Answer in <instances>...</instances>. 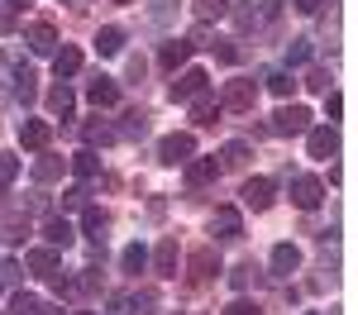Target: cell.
<instances>
[{
	"instance_id": "f35d334b",
	"label": "cell",
	"mask_w": 358,
	"mask_h": 315,
	"mask_svg": "<svg viewBox=\"0 0 358 315\" xmlns=\"http://www.w3.org/2000/svg\"><path fill=\"white\" fill-rule=\"evenodd\" d=\"M339 115H344V96H339V91H325V119H339Z\"/></svg>"
},
{
	"instance_id": "8fae6325",
	"label": "cell",
	"mask_w": 358,
	"mask_h": 315,
	"mask_svg": "<svg viewBox=\"0 0 358 315\" xmlns=\"http://www.w3.org/2000/svg\"><path fill=\"white\" fill-rule=\"evenodd\" d=\"M86 101H91V105H115V101H120L115 77H91V82H86Z\"/></svg>"
},
{
	"instance_id": "83f0119b",
	"label": "cell",
	"mask_w": 358,
	"mask_h": 315,
	"mask_svg": "<svg viewBox=\"0 0 358 315\" xmlns=\"http://www.w3.org/2000/svg\"><path fill=\"white\" fill-rule=\"evenodd\" d=\"M229 15V0H196V20L210 24V20H224Z\"/></svg>"
},
{
	"instance_id": "4dcf8cb0",
	"label": "cell",
	"mask_w": 358,
	"mask_h": 315,
	"mask_svg": "<svg viewBox=\"0 0 358 315\" xmlns=\"http://www.w3.org/2000/svg\"><path fill=\"white\" fill-rule=\"evenodd\" d=\"M34 82H38V77H34L29 67H20V77H15V101H24V105H29V101L38 96V86H34Z\"/></svg>"
},
{
	"instance_id": "3957f363",
	"label": "cell",
	"mask_w": 358,
	"mask_h": 315,
	"mask_svg": "<svg viewBox=\"0 0 358 315\" xmlns=\"http://www.w3.org/2000/svg\"><path fill=\"white\" fill-rule=\"evenodd\" d=\"M24 43H29V53L48 57V53H57V29L48 24V20H34V24L24 29Z\"/></svg>"
},
{
	"instance_id": "f907efd6",
	"label": "cell",
	"mask_w": 358,
	"mask_h": 315,
	"mask_svg": "<svg viewBox=\"0 0 358 315\" xmlns=\"http://www.w3.org/2000/svg\"><path fill=\"white\" fill-rule=\"evenodd\" d=\"M5 5H10V10H15V5H34V0H5Z\"/></svg>"
},
{
	"instance_id": "ac0fdd59",
	"label": "cell",
	"mask_w": 358,
	"mask_h": 315,
	"mask_svg": "<svg viewBox=\"0 0 358 315\" xmlns=\"http://www.w3.org/2000/svg\"><path fill=\"white\" fill-rule=\"evenodd\" d=\"M43 239H48V249H72V239H77V234H72V225H67L62 215H53V220L43 225Z\"/></svg>"
},
{
	"instance_id": "f6af8a7d",
	"label": "cell",
	"mask_w": 358,
	"mask_h": 315,
	"mask_svg": "<svg viewBox=\"0 0 358 315\" xmlns=\"http://www.w3.org/2000/svg\"><path fill=\"white\" fill-rule=\"evenodd\" d=\"M0 34H15V10L10 5H0Z\"/></svg>"
},
{
	"instance_id": "7dc6e473",
	"label": "cell",
	"mask_w": 358,
	"mask_h": 315,
	"mask_svg": "<svg viewBox=\"0 0 358 315\" xmlns=\"http://www.w3.org/2000/svg\"><path fill=\"white\" fill-rule=\"evenodd\" d=\"M282 10H287V0H263V15H268V20H273V15H282Z\"/></svg>"
},
{
	"instance_id": "4316f807",
	"label": "cell",
	"mask_w": 358,
	"mask_h": 315,
	"mask_svg": "<svg viewBox=\"0 0 358 315\" xmlns=\"http://www.w3.org/2000/svg\"><path fill=\"white\" fill-rule=\"evenodd\" d=\"M72 101H77V96H72V86H67V82L48 91V110H53V115H72Z\"/></svg>"
},
{
	"instance_id": "6da1fadb",
	"label": "cell",
	"mask_w": 358,
	"mask_h": 315,
	"mask_svg": "<svg viewBox=\"0 0 358 315\" xmlns=\"http://www.w3.org/2000/svg\"><path fill=\"white\" fill-rule=\"evenodd\" d=\"M192 158H196V139L192 134H167V139L158 143V163H167V168L192 163Z\"/></svg>"
},
{
	"instance_id": "cb8c5ba5",
	"label": "cell",
	"mask_w": 358,
	"mask_h": 315,
	"mask_svg": "<svg viewBox=\"0 0 358 315\" xmlns=\"http://www.w3.org/2000/svg\"><path fill=\"white\" fill-rule=\"evenodd\" d=\"M158 311V291L153 286H138L134 296H129V315H153Z\"/></svg>"
},
{
	"instance_id": "1f68e13d",
	"label": "cell",
	"mask_w": 358,
	"mask_h": 315,
	"mask_svg": "<svg viewBox=\"0 0 358 315\" xmlns=\"http://www.w3.org/2000/svg\"><path fill=\"white\" fill-rule=\"evenodd\" d=\"M120 263H124V272H143V268H148V249H143V244H129V249L120 254Z\"/></svg>"
},
{
	"instance_id": "60d3db41",
	"label": "cell",
	"mask_w": 358,
	"mask_h": 315,
	"mask_svg": "<svg viewBox=\"0 0 358 315\" xmlns=\"http://www.w3.org/2000/svg\"><path fill=\"white\" fill-rule=\"evenodd\" d=\"M224 315H263V311H258L253 301H244V296H239V301H229V306H224Z\"/></svg>"
},
{
	"instance_id": "9c48e42d",
	"label": "cell",
	"mask_w": 358,
	"mask_h": 315,
	"mask_svg": "<svg viewBox=\"0 0 358 315\" xmlns=\"http://www.w3.org/2000/svg\"><path fill=\"white\" fill-rule=\"evenodd\" d=\"M206 82H210V77H206L201 67H187V72L172 82V101H196V96L206 91Z\"/></svg>"
},
{
	"instance_id": "484cf974",
	"label": "cell",
	"mask_w": 358,
	"mask_h": 315,
	"mask_svg": "<svg viewBox=\"0 0 358 315\" xmlns=\"http://www.w3.org/2000/svg\"><path fill=\"white\" fill-rule=\"evenodd\" d=\"M10 315H43V301L34 291H15L10 296Z\"/></svg>"
},
{
	"instance_id": "2e32d148",
	"label": "cell",
	"mask_w": 358,
	"mask_h": 315,
	"mask_svg": "<svg viewBox=\"0 0 358 315\" xmlns=\"http://www.w3.org/2000/svg\"><path fill=\"white\" fill-rule=\"evenodd\" d=\"M62 172H67V158H57V153H43V158L34 163V182H38V186H48V182H57V177H62Z\"/></svg>"
},
{
	"instance_id": "277c9868",
	"label": "cell",
	"mask_w": 358,
	"mask_h": 315,
	"mask_svg": "<svg viewBox=\"0 0 358 315\" xmlns=\"http://www.w3.org/2000/svg\"><path fill=\"white\" fill-rule=\"evenodd\" d=\"M310 129V110L306 105H282L273 115V134H306Z\"/></svg>"
},
{
	"instance_id": "e575fe53",
	"label": "cell",
	"mask_w": 358,
	"mask_h": 315,
	"mask_svg": "<svg viewBox=\"0 0 358 315\" xmlns=\"http://www.w3.org/2000/svg\"><path fill=\"white\" fill-rule=\"evenodd\" d=\"M115 139H120V134H115L110 124H101V119L86 124V143H101V148H106V143H115Z\"/></svg>"
},
{
	"instance_id": "db71d44e",
	"label": "cell",
	"mask_w": 358,
	"mask_h": 315,
	"mask_svg": "<svg viewBox=\"0 0 358 315\" xmlns=\"http://www.w3.org/2000/svg\"><path fill=\"white\" fill-rule=\"evenodd\" d=\"M72 315H91V311H72Z\"/></svg>"
},
{
	"instance_id": "ba28073f",
	"label": "cell",
	"mask_w": 358,
	"mask_h": 315,
	"mask_svg": "<svg viewBox=\"0 0 358 315\" xmlns=\"http://www.w3.org/2000/svg\"><path fill=\"white\" fill-rule=\"evenodd\" d=\"M292 200H296L301 210H315V205L325 200V182H320V177H296V182H292Z\"/></svg>"
},
{
	"instance_id": "f5cc1de1",
	"label": "cell",
	"mask_w": 358,
	"mask_h": 315,
	"mask_svg": "<svg viewBox=\"0 0 358 315\" xmlns=\"http://www.w3.org/2000/svg\"><path fill=\"white\" fill-rule=\"evenodd\" d=\"M115 5H134V0H115Z\"/></svg>"
},
{
	"instance_id": "52a82bcc",
	"label": "cell",
	"mask_w": 358,
	"mask_h": 315,
	"mask_svg": "<svg viewBox=\"0 0 358 315\" xmlns=\"http://www.w3.org/2000/svg\"><path fill=\"white\" fill-rule=\"evenodd\" d=\"M187 268H192V286H201V282H210V277L220 272V254L206 244V249H196V254L187 258Z\"/></svg>"
},
{
	"instance_id": "681fc988",
	"label": "cell",
	"mask_w": 358,
	"mask_h": 315,
	"mask_svg": "<svg viewBox=\"0 0 358 315\" xmlns=\"http://www.w3.org/2000/svg\"><path fill=\"white\" fill-rule=\"evenodd\" d=\"M15 272H20L15 263H0V282H15Z\"/></svg>"
},
{
	"instance_id": "b9f144b4",
	"label": "cell",
	"mask_w": 358,
	"mask_h": 315,
	"mask_svg": "<svg viewBox=\"0 0 358 315\" xmlns=\"http://www.w3.org/2000/svg\"><path fill=\"white\" fill-rule=\"evenodd\" d=\"M229 282H234V286H248V282H253V263H244V268H234V272H229Z\"/></svg>"
},
{
	"instance_id": "74e56055",
	"label": "cell",
	"mask_w": 358,
	"mask_h": 315,
	"mask_svg": "<svg viewBox=\"0 0 358 315\" xmlns=\"http://www.w3.org/2000/svg\"><path fill=\"white\" fill-rule=\"evenodd\" d=\"M172 10H177V0H153V5H148V20H153V24H167Z\"/></svg>"
},
{
	"instance_id": "ab89813d",
	"label": "cell",
	"mask_w": 358,
	"mask_h": 315,
	"mask_svg": "<svg viewBox=\"0 0 358 315\" xmlns=\"http://www.w3.org/2000/svg\"><path fill=\"white\" fill-rule=\"evenodd\" d=\"M229 15H234V29H253V24H258V15H253L248 5H239V10H229Z\"/></svg>"
},
{
	"instance_id": "d4e9b609",
	"label": "cell",
	"mask_w": 358,
	"mask_h": 315,
	"mask_svg": "<svg viewBox=\"0 0 358 315\" xmlns=\"http://www.w3.org/2000/svg\"><path fill=\"white\" fill-rule=\"evenodd\" d=\"M187 57H192V43H187V38H172V43H163V67H172V72H177Z\"/></svg>"
},
{
	"instance_id": "836d02e7",
	"label": "cell",
	"mask_w": 358,
	"mask_h": 315,
	"mask_svg": "<svg viewBox=\"0 0 358 315\" xmlns=\"http://www.w3.org/2000/svg\"><path fill=\"white\" fill-rule=\"evenodd\" d=\"M263 82H268V91H273V96H282V101H287V96H292V72H282V67H277V72H268V77H263Z\"/></svg>"
},
{
	"instance_id": "11a10c76",
	"label": "cell",
	"mask_w": 358,
	"mask_h": 315,
	"mask_svg": "<svg viewBox=\"0 0 358 315\" xmlns=\"http://www.w3.org/2000/svg\"><path fill=\"white\" fill-rule=\"evenodd\" d=\"M310 315H320V311H310Z\"/></svg>"
},
{
	"instance_id": "c3c4849f",
	"label": "cell",
	"mask_w": 358,
	"mask_h": 315,
	"mask_svg": "<svg viewBox=\"0 0 358 315\" xmlns=\"http://www.w3.org/2000/svg\"><path fill=\"white\" fill-rule=\"evenodd\" d=\"M320 5H325V0H296V10H301V15H320Z\"/></svg>"
},
{
	"instance_id": "f546056e",
	"label": "cell",
	"mask_w": 358,
	"mask_h": 315,
	"mask_svg": "<svg viewBox=\"0 0 358 315\" xmlns=\"http://www.w3.org/2000/svg\"><path fill=\"white\" fill-rule=\"evenodd\" d=\"M244 163H248V143H244V139L224 143V153H220V168H244Z\"/></svg>"
},
{
	"instance_id": "d6a6232c",
	"label": "cell",
	"mask_w": 358,
	"mask_h": 315,
	"mask_svg": "<svg viewBox=\"0 0 358 315\" xmlns=\"http://www.w3.org/2000/svg\"><path fill=\"white\" fill-rule=\"evenodd\" d=\"M120 134H124V139H143V134H148V115H143V110H129Z\"/></svg>"
},
{
	"instance_id": "d6986e66",
	"label": "cell",
	"mask_w": 358,
	"mask_h": 315,
	"mask_svg": "<svg viewBox=\"0 0 358 315\" xmlns=\"http://www.w3.org/2000/svg\"><path fill=\"white\" fill-rule=\"evenodd\" d=\"M192 119L196 124H215V119H220V101H215L210 91H201V96L192 101Z\"/></svg>"
},
{
	"instance_id": "5b68a950",
	"label": "cell",
	"mask_w": 358,
	"mask_h": 315,
	"mask_svg": "<svg viewBox=\"0 0 358 315\" xmlns=\"http://www.w3.org/2000/svg\"><path fill=\"white\" fill-rule=\"evenodd\" d=\"M239 196H244L248 210H268V205H273V196H277V186H273V177H248Z\"/></svg>"
},
{
	"instance_id": "f1b7e54d",
	"label": "cell",
	"mask_w": 358,
	"mask_h": 315,
	"mask_svg": "<svg viewBox=\"0 0 358 315\" xmlns=\"http://www.w3.org/2000/svg\"><path fill=\"white\" fill-rule=\"evenodd\" d=\"M67 168L77 172V177H96V172H101V158H96L91 148H82L77 158H67Z\"/></svg>"
},
{
	"instance_id": "ffe728a7",
	"label": "cell",
	"mask_w": 358,
	"mask_h": 315,
	"mask_svg": "<svg viewBox=\"0 0 358 315\" xmlns=\"http://www.w3.org/2000/svg\"><path fill=\"white\" fill-rule=\"evenodd\" d=\"M0 239H5V244H24L29 239V220L20 210H15V215H0Z\"/></svg>"
},
{
	"instance_id": "603a6c76",
	"label": "cell",
	"mask_w": 358,
	"mask_h": 315,
	"mask_svg": "<svg viewBox=\"0 0 358 315\" xmlns=\"http://www.w3.org/2000/svg\"><path fill=\"white\" fill-rule=\"evenodd\" d=\"M96 48H101V57H115V53H124V29L106 24L101 34H96Z\"/></svg>"
},
{
	"instance_id": "7a4b0ae2",
	"label": "cell",
	"mask_w": 358,
	"mask_h": 315,
	"mask_svg": "<svg viewBox=\"0 0 358 315\" xmlns=\"http://www.w3.org/2000/svg\"><path fill=\"white\" fill-rule=\"evenodd\" d=\"M253 101H258V86L248 82V77H239V82H229V86H224L220 110H253Z\"/></svg>"
},
{
	"instance_id": "d590c367",
	"label": "cell",
	"mask_w": 358,
	"mask_h": 315,
	"mask_svg": "<svg viewBox=\"0 0 358 315\" xmlns=\"http://www.w3.org/2000/svg\"><path fill=\"white\" fill-rule=\"evenodd\" d=\"M15 177H20V158H15V153H0V191H5Z\"/></svg>"
},
{
	"instance_id": "ee69618b",
	"label": "cell",
	"mask_w": 358,
	"mask_h": 315,
	"mask_svg": "<svg viewBox=\"0 0 358 315\" xmlns=\"http://www.w3.org/2000/svg\"><path fill=\"white\" fill-rule=\"evenodd\" d=\"M306 86H310V91H330V77H325V72H320V67H315V72H310V77H306Z\"/></svg>"
},
{
	"instance_id": "7c38bea8",
	"label": "cell",
	"mask_w": 358,
	"mask_h": 315,
	"mask_svg": "<svg viewBox=\"0 0 358 315\" xmlns=\"http://www.w3.org/2000/svg\"><path fill=\"white\" fill-rule=\"evenodd\" d=\"M48 139H53V124L48 119H24L20 124V143L24 148H48Z\"/></svg>"
},
{
	"instance_id": "816d5d0a",
	"label": "cell",
	"mask_w": 358,
	"mask_h": 315,
	"mask_svg": "<svg viewBox=\"0 0 358 315\" xmlns=\"http://www.w3.org/2000/svg\"><path fill=\"white\" fill-rule=\"evenodd\" d=\"M62 5H77V10H82V5H91V0H62Z\"/></svg>"
},
{
	"instance_id": "bcb514c9",
	"label": "cell",
	"mask_w": 358,
	"mask_h": 315,
	"mask_svg": "<svg viewBox=\"0 0 358 315\" xmlns=\"http://www.w3.org/2000/svg\"><path fill=\"white\" fill-rule=\"evenodd\" d=\"M62 200H67V205H86V191H82V186H67Z\"/></svg>"
},
{
	"instance_id": "7bdbcfd3",
	"label": "cell",
	"mask_w": 358,
	"mask_h": 315,
	"mask_svg": "<svg viewBox=\"0 0 358 315\" xmlns=\"http://www.w3.org/2000/svg\"><path fill=\"white\" fill-rule=\"evenodd\" d=\"M210 48H215L220 62H239V48H234V43H210Z\"/></svg>"
},
{
	"instance_id": "9a60e30c",
	"label": "cell",
	"mask_w": 358,
	"mask_h": 315,
	"mask_svg": "<svg viewBox=\"0 0 358 315\" xmlns=\"http://www.w3.org/2000/svg\"><path fill=\"white\" fill-rule=\"evenodd\" d=\"M296 268H301V249H296V244H277L273 249V272L277 277H292Z\"/></svg>"
},
{
	"instance_id": "5bb4252c",
	"label": "cell",
	"mask_w": 358,
	"mask_h": 315,
	"mask_svg": "<svg viewBox=\"0 0 358 315\" xmlns=\"http://www.w3.org/2000/svg\"><path fill=\"white\" fill-rule=\"evenodd\" d=\"M153 268H158V277H177V239H172V234L158 239V249H153Z\"/></svg>"
},
{
	"instance_id": "8992f818",
	"label": "cell",
	"mask_w": 358,
	"mask_h": 315,
	"mask_svg": "<svg viewBox=\"0 0 358 315\" xmlns=\"http://www.w3.org/2000/svg\"><path fill=\"white\" fill-rule=\"evenodd\" d=\"M210 234H215V239H239V234H244V215H239L234 205H215V215H210Z\"/></svg>"
},
{
	"instance_id": "44dd1931",
	"label": "cell",
	"mask_w": 358,
	"mask_h": 315,
	"mask_svg": "<svg viewBox=\"0 0 358 315\" xmlns=\"http://www.w3.org/2000/svg\"><path fill=\"white\" fill-rule=\"evenodd\" d=\"M29 272H43V277H48V272H57V263H62V254H57V249H29Z\"/></svg>"
},
{
	"instance_id": "7402d4cb",
	"label": "cell",
	"mask_w": 358,
	"mask_h": 315,
	"mask_svg": "<svg viewBox=\"0 0 358 315\" xmlns=\"http://www.w3.org/2000/svg\"><path fill=\"white\" fill-rule=\"evenodd\" d=\"M82 229H86V239H96V244H106V229H110V215L91 205V210L82 215Z\"/></svg>"
},
{
	"instance_id": "8d00e7d4",
	"label": "cell",
	"mask_w": 358,
	"mask_h": 315,
	"mask_svg": "<svg viewBox=\"0 0 358 315\" xmlns=\"http://www.w3.org/2000/svg\"><path fill=\"white\" fill-rule=\"evenodd\" d=\"M306 57H310V38H292V43H287V62H292V67H301Z\"/></svg>"
},
{
	"instance_id": "4fadbf2b",
	"label": "cell",
	"mask_w": 358,
	"mask_h": 315,
	"mask_svg": "<svg viewBox=\"0 0 358 315\" xmlns=\"http://www.w3.org/2000/svg\"><path fill=\"white\" fill-rule=\"evenodd\" d=\"M182 168H187V186H206V182L220 177V163H215V158H192V163H182Z\"/></svg>"
},
{
	"instance_id": "e0dca14e",
	"label": "cell",
	"mask_w": 358,
	"mask_h": 315,
	"mask_svg": "<svg viewBox=\"0 0 358 315\" xmlns=\"http://www.w3.org/2000/svg\"><path fill=\"white\" fill-rule=\"evenodd\" d=\"M53 72H57V77H77V72H82V48L62 43V48L53 53Z\"/></svg>"
},
{
	"instance_id": "30bf717a",
	"label": "cell",
	"mask_w": 358,
	"mask_h": 315,
	"mask_svg": "<svg viewBox=\"0 0 358 315\" xmlns=\"http://www.w3.org/2000/svg\"><path fill=\"white\" fill-rule=\"evenodd\" d=\"M310 139H306V148H310V158H334L339 153V134H334V124H320V129H306Z\"/></svg>"
}]
</instances>
